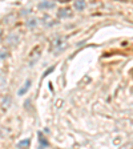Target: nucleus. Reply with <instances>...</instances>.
<instances>
[{
	"instance_id": "nucleus-3",
	"label": "nucleus",
	"mask_w": 133,
	"mask_h": 149,
	"mask_svg": "<svg viewBox=\"0 0 133 149\" xmlns=\"http://www.w3.org/2000/svg\"><path fill=\"white\" fill-rule=\"evenodd\" d=\"M29 87H31V80H25L24 85H23V87L17 91V95H19V96H23V95H25V93L29 91Z\"/></svg>"
},
{
	"instance_id": "nucleus-10",
	"label": "nucleus",
	"mask_w": 133,
	"mask_h": 149,
	"mask_svg": "<svg viewBox=\"0 0 133 149\" xmlns=\"http://www.w3.org/2000/svg\"><path fill=\"white\" fill-rule=\"evenodd\" d=\"M9 105H11V97H9V96H6V97L3 99V108L7 109Z\"/></svg>"
},
{
	"instance_id": "nucleus-14",
	"label": "nucleus",
	"mask_w": 133,
	"mask_h": 149,
	"mask_svg": "<svg viewBox=\"0 0 133 149\" xmlns=\"http://www.w3.org/2000/svg\"><path fill=\"white\" fill-rule=\"evenodd\" d=\"M53 69H55V67H51V68H48V69H47V71H45V72H44V74H43V77H44V76H48V74H49V73H51V72H53Z\"/></svg>"
},
{
	"instance_id": "nucleus-2",
	"label": "nucleus",
	"mask_w": 133,
	"mask_h": 149,
	"mask_svg": "<svg viewBox=\"0 0 133 149\" xmlns=\"http://www.w3.org/2000/svg\"><path fill=\"white\" fill-rule=\"evenodd\" d=\"M19 40H20V36H19L17 33H11V35H8V36H7L6 43L9 44V45H17Z\"/></svg>"
},
{
	"instance_id": "nucleus-8",
	"label": "nucleus",
	"mask_w": 133,
	"mask_h": 149,
	"mask_svg": "<svg viewBox=\"0 0 133 149\" xmlns=\"http://www.w3.org/2000/svg\"><path fill=\"white\" fill-rule=\"evenodd\" d=\"M85 8V1H75V9H77V11H83Z\"/></svg>"
},
{
	"instance_id": "nucleus-9",
	"label": "nucleus",
	"mask_w": 133,
	"mask_h": 149,
	"mask_svg": "<svg viewBox=\"0 0 133 149\" xmlns=\"http://www.w3.org/2000/svg\"><path fill=\"white\" fill-rule=\"evenodd\" d=\"M29 143H31L29 139H25V140H23V141H20V143L17 144V146L19 148H28V146H29Z\"/></svg>"
},
{
	"instance_id": "nucleus-7",
	"label": "nucleus",
	"mask_w": 133,
	"mask_h": 149,
	"mask_svg": "<svg viewBox=\"0 0 133 149\" xmlns=\"http://www.w3.org/2000/svg\"><path fill=\"white\" fill-rule=\"evenodd\" d=\"M37 25V19L36 17H31L27 20V27L28 28H36Z\"/></svg>"
},
{
	"instance_id": "nucleus-13",
	"label": "nucleus",
	"mask_w": 133,
	"mask_h": 149,
	"mask_svg": "<svg viewBox=\"0 0 133 149\" xmlns=\"http://www.w3.org/2000/svg\"><path fill=\"white\" fill-rule=\"evenodd\" d=\"M44 20H47V23H45L47 27H51L52 24H55V22H53V20L49 17V16H44Z\"/></svg>"
},
{
	"instance_id": "nucleus-4",
	"label": "nucleus",
	"mask_w": 133,
	"mask_h": 149,
	"mask_svg": "<svg viewBox=\"0 0 133 149\" xmlns=\"http://www.w3.org/2000/svg\"><path fill=\"white\" fill-rule=\"evenodd\" d=\"M32 56H33V59L29 61V65H31V67L35 64V63H36V60L40 57V47H36V48H35V51H32V52H31V57H32Z\"/></svg>"
},
{
	"instance_id": "nucleus-5",
	"label": "nucleus",
	"mask_w": 133,
	"mask_h": 149,
	"mask_svg": "<svg viewBox=\"0 0 133 149\" xmlns=\"http://www.w3.org/2000/svg\"><path fill=\"white\" fill-rule=\"evenodd\" d=\"M57 16H59L60 19H65V17H71L72 16V12L69 8H63L59 11V13H57Z\"/></svg>"
},
{
	"instance_id": "nucleus-1",
	"label": "nucleus",
	"mask_w": 133,
	"mask_h": 149,
	"mask_svg": "<svg viewBox=\"0 0 133 149\" xmlns=\"http://www.w3.org/2000/svg\"><path fill=\"white\" fill-rule=\"evenodd\" d=\"M65 48V39L64 37H56L52 43V49L55 53H60Z\"/></svg>"
},
{
	"instance_id": "nucleus-11",
	"label": "nucleus",
	"mask_w": 133,
	"mask_h": 149,
	"mask_svg": "<svg viewBox=\"0 0 133 149\" xmlns=\"http://www.w3.org/2000/svg\"><path fill=\"white\" fill-rule=\"evenodd\" d=\"M6 84H7L6 77H4L3 74H0V91H3L6 88Z\"/></svg>"
},
{
	"instance_id": "nucleus-6",
	"label": "nucleus",
	"mask_w": 133,
	"mask_h": 149,
	"mask_svg": "<svg viewBox=\"0 0 133 149\" xmlns=\"http://www.w3.org/2000/svg\"><path fill=\"white\" fill-rule=\"evenodd\" d=\"M53 7H55L53 1H41L39 4V8H41V9H48V8H53Z\"/></svg>"
},
{
	"instance_id": "nucleus-12",
	"label": "nucleus",
	"mask_w": 133,
	"mask_h": 149,
	"mask_svg": "<svg viewBox=\"0 0 133 149\" xmlns=\"http://www.w3.org/2000/svg\"><path fill=\"white\" fill-rule=\"evenodd\" d=\"M39 140H40V144L44 146V148H47V146H48V143H47V140L44 139L43 136H41V133H39Z\"/></svg>"
}]
</instances>
